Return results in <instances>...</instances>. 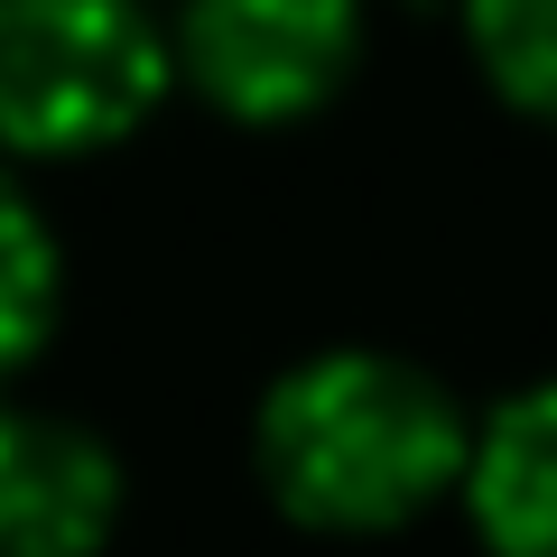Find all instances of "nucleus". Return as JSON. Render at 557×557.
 <instances>
[{"label":"nucleus","instance_id":"nucleus-7","mask_svg":"<svg viewBox=\"0 0 557 557\" xmlns=\"http://www.w3.org/2000/svg\"><path fill=\"white\" fill-rule=\"evenodd\" d=\"M474 57L520 112L557 121V0H465Z\"/></svg>","mask_w":557,"mask_h":557},{"label":"nucleus","instance_id":"nucleus-5","mask_svg":"<svg viewBox=\"0 0 557 557\" xmlns=\"http://www.w3.org/2000/svg\"><path fill=\"white\" fill-rule=\"evenodd\" d=\"M465 502L493 557H557V381L502 399L474 428Z\"/></svg>","mask_w":557,"mask_h":557},{"label":"nucleus","instance_id":"nucleus-4","mask_svg":"<svg viewBox=\"0 0 557 557\" xmlns=\"http://www.w3.org/2000/svg\"><path fill=\"white\" fill-rule=\"evenodd\" d=\"M121 520V465L94 428L0 409V557H94Z\"/></svg>","mask_w":557,"mask_h":557},{"label":"nucleus","instance_id":"nucleus-3","mask_svg":"<svg viewBox=\"0 0 557 557\" xmlns=\"http://www.w3.org/2000/svg\"><path fill=\"white\" fill-rule=\"evenodd\" d=\"M354 57V0H186L177 28L186 84L233 121H298L335 102Z\"/></svg>","mask_w":557,"mask_h":557},{"label":"nucleus","instance_id":"nucleus-2","mask_svg":"<svg viewBox=\"0 0 557 557\" xmlns=\"http://www.w3.org/2000/svg\"><path fill=\"white\" fill-rule=\"evenodd\" d=\"M168 94V38L131 0H0V149L75 159Z\"/></svg>","mask_w":557,"mask_h":557},{"label":"nucleus","instance_id":"nucleus-1","mask_svg":"<svg viewBox=\"0 0 557 557\" xmlns=\"http://www.w3.org/2000/svg\"><path fill=\"white\" fill-rule=\"evenodd\" d=\"M465 409L399 354H317L260 399V474L307 530H399L465 483Z\"/></svg>","mask_w":557,"mask_h":557},{"label":"nucleus","instance_id":"nucleus-6","mask_svg":"<svg viewBox=\"0 0 557 557\" xmlns=\"http://www.w3.org/2000/svg\"><path fill=\"white\" fill-rule=\"evenodd\" d=\"M57 325V242L38 205L0 177V372H20Z\"/></svg>","mask_w":557,"mask_h":557}]
</instances>
